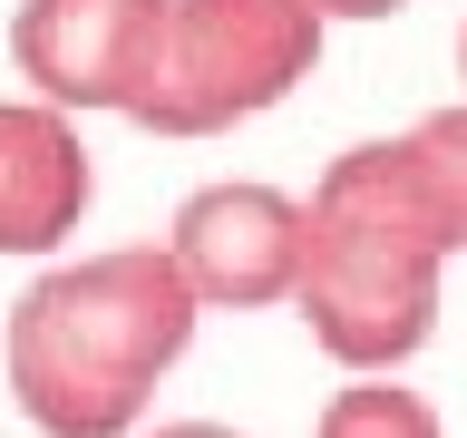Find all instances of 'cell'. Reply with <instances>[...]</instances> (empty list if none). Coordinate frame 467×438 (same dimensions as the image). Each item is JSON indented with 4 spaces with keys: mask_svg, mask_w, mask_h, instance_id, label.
I'll use <instances>...</instances> for the list:
<instances>
[{
    "mask_svg": "<svg viewBox=\"0 0 467 438\" xmlns=\"http://www.w3.org/2000/svg\"><path fill=\"white\" fill-rule=\"evenodd\" d=\"M195 283L175 273L166 244H117V254L49 263L10 302L0 360L10 400L39 438H137L156 380L195 341Z\"/></svg>",
    "mask_w": 467,
    "mask_h": 438,
    "instance_id": "obj_1",
    "label": "cell"
},
{
    "mask_svg": "<svg viewBox=\"0 0 467 438\" xmlns=\"http://www.w3.org/2000/svg\"><path fill=\"white\" fill-rule=\"evenodd\" d=\"M448 254H458V234L438 214L409 137H370L350 156H331L312 204H302L292 312L312 321V341L350 380H379V370H400V360L429 350Z\"/></svg>",
    "mask_w": 467,
    "mask_h": 438,
    "instance_id": "obj_2",
    "label": "cell"
},
{
    "mask_svg": "<svg viewBox=\"0 0 467 438\" xmlns=\"http://www.w3.org/2000/svg\"><path fill=\"white\" fill-rule=\"evenodd\" d=\"M321 29L331 20L312 0H166L156 58L127 117L156 137H224L312 78Z\"/></svg>",
    "mask_w": 467,
    "mask_h": 438,
    "instance_id": "obj_3",
    "label": "cell"
},
{
    "mask_svg": "<svg viewBox=\"0 0 467 438\" xmlns=\"http://www.w3.org/2000/svg\"><path fill=\"white\" fill-rule=\"evenodd\" d=\"M166 254L204 312H273L302 283V204L283 185H254V175L195 185L166 224Z\"/></svg>",
    "mask_w": 467,
    "mask_h": 438,
    "instance_id": "obj_4",
    "label": "cell"
},
{
    "mask_svg": "<svg viewBox=\"0 0 467 438\" xmlns=\"http://www.w3.org/2000/svg\"><path fill=\"white\" fill-rule=\"evenodd\" d=\"M156 20L166 0H20L10 10V68L29 78V98L88 117H127L156 58Z\"/></svg>",
    "mask_w": 467,
    "mask_h": 438,
    "instance_id": "obj_5",
    "label": "cell"
},
{
    "mask_svg": "<svg viewBox=\"0 0 467 438\" xmlns=\"http://www.w3.org/2000/svg\"><path fill=\"white\" fill-rule=\"evenodd\" d=\"M88 195L98 166L78 146V117L49 98H0V254H58Z\"/></svg>",
    "mask_w": 467,
    "mask_h": 438,
    "instance_id": "obj_6",
    "label": "cell"
},
{
    "mask_svg": "<svg viewBox=\"0 0 467 438\" xmlns=\"http://www.w3.org/2000/svg\"><path fill=\"white\" fill-rule=\"evenodd\" d=\"M312 438H448L438 429V409L419 400V390H400V380H350V390H331L312 419Z\"/></svg>",
    "mask_w": 467,
    "mask_h": 438,
    "instance_id": "obj_7",
    "label": "cell"
},
{
    "mask_svg": "<svg viewBox=\"0 0 467 438\" xmlns=\"http://www.w3.org/2000/svg\"><path fill=\"white\" fill-rule=\"evenodd\" d=\"M321 20H389V10H409V0H312Z\"/></svg>",
    "mask_w": 467,
    "mask_h": 438,
    "instance_id": "obj_8",
    "label": "cell"
},
{
    "mask_svg": "<svg viewBox=\"0 0 467 438\" xmlns=\"http://www.w3.org/2000/svg\"><path fill=\"white\" fill-rule=\"evenodd\" d=\"M137 438H244V429H224V419H166V429H137Z\"/></svg>",
    "mask_w": 467,
    "mask_h": 438,
    "instance_id": "obj_9",
    "label": "cell"
},
{
    "mask_svg": "<svg viewBox=\"0 0 467 438\" xmlns=\"http://www.w3.org/2000/svg\"><path fill=\"white\" fill-rule=\"evenodd\" d=\"M458 78H467V29H458Z\"/></svg>",
    "mask_w": 467,
    "mask_h": 438,
    "instance_id": "obj_10",
    "label": "cell"
}]
</instances>
